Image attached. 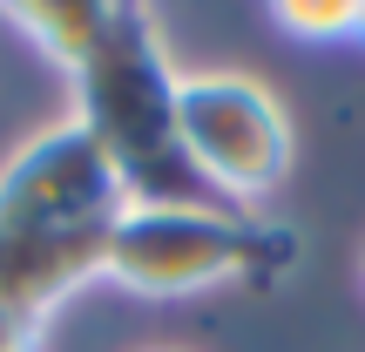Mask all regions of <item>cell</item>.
Returning a JSON list of instances; mask_svg holds the SVG:
<instances>
[{
  "mask_svg": "<svg viewBox=\"0 0 365 352\" xmlns=\"http://www.w3.org/2000/svg\"><path fill=\"white\" fill-rule=\"evenodd\" d=\"M68 81L75 122L115 163L129 203H210L176 149V68L149 7H108L95 54Z\"/></svg>",
  "mask_w": 365,
  "mask_h": 352,
  "instance_id": "6da1fadb",
  "label": "cell"
},
{
  "mask_svg": "<svg viewBox=\"0 0 365 352\" xmlns=\"http://www.w3.org/2000/svg\"><path fill=\"white\" fill-rule=\"evenodd\" d=\"M41 326H48V318H34V312L0 298V352H41Z\"/></svg>",
  "mask_w": 365,
  "mask_h": 352,
  "instance_id": "52a82bcc",
  "label": "cell"
},
{
  "mask_svg": "<svg viewBox=\"0 0 365 352\" xmlns=\"http://www.w3.org/2000/svg\"><path fill=\"white\" fill-rule=\"evenodd\" d=\"M298 258V231L223 203H129L108 231V264L135 298H190L230 278H277Z\"/></svg>",
  "mask_w": 365,
  "mask_h": 352,
  "instance_id": "7a4b0ae2",
  "label": "cell"
},
{
  "mask_svg": "<svg viewBox=\"0 0 365 352\" xmlns=\"http://www.w3.org/2000/svg\"><path fill=\"white\" fill-rule=\"evenodd\" d=\"M122 210L129 190L75 116L34 129L0 163V231H115Z\"/></svg>",
  "mask_w": 365,
  "mask_h": 352,
  "instance_id": "277c9868",
  "label": "cell"
},
{
  "mask_svg": "<svg viewBox=\"0 0 365 352\" xmlns=\"http://www.w3.org/2000/svg\"><path fill=\"white\" fill-rule=\"evenodd\" d=\"M0 14H7V27L27 34V48L48 54L61 75H75V68L88 61L102 27H108V7H95V0H21V7H0Z\"/></svg>",
  "mask_w": 365,
  "mask_h": 352,
  "instance_id": "5b68a950",
  "label": "cell"
},
{
  "mask_svg": "<svg viewBox=\"0 0 365 352\" xmlns=\"http://www.w3.org/2000/svg\"><path fill=\"white\" fill-rule=\"evenodd\" d=\"M359 48H365V0H359Z\"/></svg>",
  "mask_w": 365,
  "mask_h": 352,
  "instance_id": "ba28073f",
  "label": "cell"
},
{
  "mask_svg": "<svg viewBox=\"0 0 365 352\" xmlns=\"http://www.w3.org/2000/svg\"><path fill=\"white\" fill-rule=\"evenodd\" d=\"M176 149L210 203L250 210L271 203L277 183L291 176L298 136L271 81L244 68H196L176 75Z\"/></svg>",
  "mask_w": 365,
  "mask_h": 352,
  "instance_id": "3957f363",
  "label": "cell"
},
{
  "mask_svg": "<svg viewBox=\"0 0 365 352\" xmlns=\"http://www.w3.org/2000/svg\"><path fill=\"white\" fill-rule=\"evenodd\" d=\"M271 27L304 48H339V41H359V0H277Z\"/></svg>",
  "mask_w": 365,
  "mask_h": 352,
  "instance_id": "8992f818",
  "label": "cell"
}]
</instances>
